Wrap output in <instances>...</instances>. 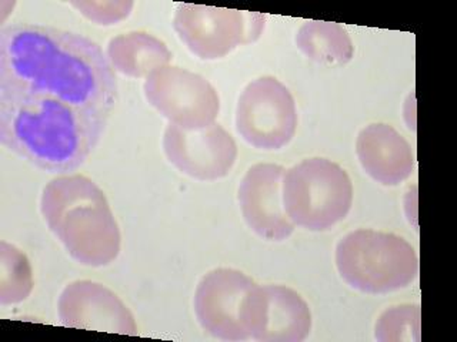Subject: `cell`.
Wrapping results in <instances>:
<instances>
[{"mask_svg":"<svg viewBox=\"0 0 457 342\" xmlns=\"http://www.w3.org/2000/svg\"><path fill=\"white\" fill-rule=\"evenodd\" d=\"M107 120L54 97L0 87V144L47 173L64 175L83 166Z\"/></svg>","mask_w":457,"mask_h":342,"instance_id":"7a4b0ae2","label":"cell"},{"mask_svg":"<svg viewBox=\"0 0 457 342\" xmlns=\"http://www.w3.org/2000/svg\"><path fill=\"white\" fill-rule=\"evenodd\" d=\"M57 317L68 328L137 335L135 317L118 294L90 280L64 287L57 299Z\"/></svg>","mask_w":457,"mask_h":342,"instance_id":"7c38bea8","label":"cell"},{"mask_svg":"<svg viewBox=\"0 0 457 342\" xmlns=\"http://www.w3.org/2000/svg\"><path fill=\"white\" fill-rule=\"evenodd\" d=\"M285 171L278 164H254L242 178L237 192L247 227L268 241H283L295 232L283 204Z\"/></svg>","mask_w":457,"mask_h":342,"instance_id":"4fadbf2b","label":"cell"},{"mask_svg":"<svg viewBox=\"0 0 457 342\" xmlns=\"http://www.w3.org/2000/svg\"><path fill=\"white\" fill-rule=\"evenodd\" d=\"M378 341H419L420 339V308L418 305L395 306L378 318L376 324Z\"/></svg>","mask_w":457,"mask_h":342,"instance_id":"ac0fdd59","label":"cell"},{"mask_svg":"<svg viewBox=\"0 0 457 342\" xmlns=\"http://www.w3.org/2000/svg\"><path fill=\"white\" fill-rule=\"evenodd\" d=\"M296 102L290 90L271 76L245 87L236 107V130L257 150H282L296 134Z\"/></svg>","mask_w":457,"mask_h":342,"instance_id":"52a82bcc","label":"cell"},{"mask_svg":"<svg viewBox=\"0 0 457 342\" xmlns=\"http://www.w3.org/2000/svg\"><path fill=\"white\" fill-rule=\"evenodd\" d=\"M266 16L202 4H179L173 28L193 54L202 61L228 56L236 47L256 42Z\"/></svg>","mask_w":457,"mask_h":342,"instance_id":"8992f818","label":"cell"},{"mask_svg":"<svg viewBox=\"0 0 457 342\" xmlns=\"http://www.w3.org/2000/svg\"><path fill=\"white\" fill-rule=\"evenodd\" d=\"M357 159L364 173L383 185H397L411 177L414 156L411 144L392 126L364 127L356 142Z\"/></svg>","mask_w":457,"mask_h":342,"instance_id":"5bb4252c","label":"cell"},{"mask_svg":"<svg viewBox=\"0 0 457 342\" xmlns=\"http://www.w3.org/2000/svg\"><path fill=\"white\" fill-rule=\"evenodd\" d=\"M0 87L54 97L106 118L118 102L116 73L96 42L35 23L0 28Z\"/></svg>","mask_w":457,"mask_h":342,"instance_id":"6da1fadb","label":"cell"},{"mask_svg":"<svg viewBox=\"0 0 457 342\" xmlns=\"http://www.w3.org/2000/svg\"><path fill=\"white\" fill-rule=\"evenodd\" d=\"M33 271L26 254L13 244L0 241V304L23 303L33 291Z\"/></svg>","mask_w":457,"mask_h":342,"instance_id":"e0dca14e","label":"cell"},{"mask_svg":"<svg viewBox=\"0 0 457 342\" xmlns=\"http://www.w3.org/2000/svg\"><path fill=\"white\" fill-rule=\"evenodd\" d=\"M143 90L150 106L183 130L213 125L220 111V99L211 82L178 66L150 73Z\"/></svg>","mask_w":457,"mask_h":342,"instance_id":"ba28073f","label":"cell"},{"mask_svg":"<svg viewBox=\"0 0 457 342\" xmlns=\"http://www.w3.org/2000/svg\"><path fill=\"white\" fill-rule=\"evenodd\" d=\"M106 56L114 70L133 78L147 77L157 69L169 66L173 57L166 43L146 32L112 37Z\"/></svg>","mask_w":457,"mask_h":342,"instance_id":"9a60e30c","label":"cell"},{"mask_svg":"<svg viewBox=\"0 0 457 342\" xmlns=\"http://www.w3.org/2000/svg\"><path fill=\"white\" fill-rule=\"evenodd\" d=\"M79 13L83 14L87 20L95 21L96 25L112 26L125 20L132 13L135 4L130 0L126 2H71Z\"/></svg>","mask_w":457,"mask_h":342,"instance_id":"d6986e66","label":"cell"},{"mask_svg":"<svg viewBox=\"0 0 457 342\" xmlns=\"http://www.w3.org/2000/svg\"><path fill=\"white\" fill-rule=\"evenodd\" d=\"M353 203V184L345 168L328 159L300 161L283 177V204L293 224L326 232L345 220Z\"/></svg>","mask_w":457,"mask_h":342,"instance_id":"5b68a950","label":"cell"},{"mask_svg":"<svg viewBox=\"0 0 457 342\" xmlns=\"http://www.w3.org/2000/svg\"><path fill=\"white\" fill-rule=\"evenodd\" d=\"M243 325L256 341L302 342L312 331L311 308L286 285H256L245 299Z\"/></svg>","mask_w":457,"mask_h":342,"instance_id":"9c48e42d","label":"cell"},{"mask_svg":"<svg viewBox=\"0 0 457 342\" xmlns=\"http://www.w3.org/2000/svg\"><path fill=\"white\" fill-rule=\"evenodd\" d=\"M163 151L179 171L199 182L226 177L237 159L235 139L218 123L197 130L169 125L164 130Z\"/></svg>","mask_w":457,"mask_h":342,"instance_id":"8fae6325","label":"cell"},{"mask_svg":"<svg viewBox=\"0 0 457 342\" xmlns=\"http://www.w3.org/2000/svg\"><path fill=\"white\" fill-rule=\"evenodd\" d=\"M336 267L352 289L364 294H389L414 281L419 258L400 235L356 230L336 247Z\"/></svg>","mask_w":457,"mask_h":342,"instance_id":"277c9868","label":"cell"},{"mask_svg":"<svg viewBox=\"0 0 457 342\" xmlns=\"http://www.w3.org/2000/svg\"><path fill=\"white\" fill-rule=\"evenodd\" d=\"M256 282L235 268H216L204 275L195 292L200 327L221 341L249 339L243 325V305Z\"/></svg>","mask_w":457,"mask_h":342,"instance_id":"30bf717a","label":"cell"},{"mask_svg":"<svg viewBox=\"0 0 457 342\" xmlns=\"http://www.w3.org/2000/svg\"><path fill=\"white\" fill-rule=\"evenodd\" d=\"M297 49L320 64H346L353 57V42L335 21L307 20L296 33Z\"/></svg>","mask_w":457,"mask_h":342,"instance_id":"2e32d148","label":"cell"},{"mask_svg":"<svg viewBox=\"0 0 457 342\" xmlns=\"http://www.w3.org/2000/svg\"><path fill=\"white\" fill-rule=\"evenodd\" d=\"M40 213L69 256L86 267H106L120 253L121 234L104 192L89 177L64 175L43 189Z\"/></svg>","mask_w":457,"mask_h":342,"instance_id":"3957f363","label":"cell"}]
</instances>
